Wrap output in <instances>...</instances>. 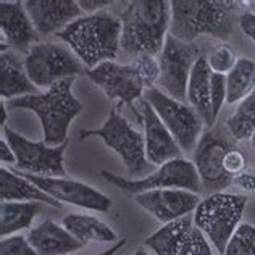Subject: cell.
<instances>
[{
	"label": "cell",
	"mask_w": 255,
	"mask_h": 255,
	"mask_svg": "<svg viewBox=\"0 0 255 255\" xmlns=\"http://www.w3.org/2000/svg\"><path fill=\"white\" fill-rule=\"evenodd\" d=\"M113 6V13L122 19V49L128 55H160L170 31V2L132 0L115 2Z\"/></svg>",
	"instance_id": "6da1fadb"
},
{
	"label": "cell",
	"mask_w": 255,
	"mask_h": 255,
	"mask_svg": "<svg viewBox=\"0 0 255 255\" xmlns=\"http://www.w3.org/2000/svg\"><path fill=\"white\" fill-rule=\"evenodd\" d=\"M168 34L192 44L200 36L226 41L239 19V2L233 0H173Z\"/></svg>",
	"instance_id": "7a4b0ae2"
},
{
	"label": "cell",
	"mask_w": 255,
	"mask_h": 255,
	"mask_svg": "<svg viewBox=\"0 0 255 255\" xmlns=\"http://www.w3.org/2000/svg\"><path fill=\"white\" fill-rule=\"evenodd\" d=\"M87 70L113 62L122 49V19L112 11H99L75 19L57 34Z\"/></svg>",
	"instance_id": "3957f363"
},
{
	"label": "cell",
	"mask_w": 255,
	"mask_h": 255,
	"mask_svg": "<svg viewBox=\"0 0 255 255\" xmlns=\"http://www.w3.org/2000/svg\"><path fill=\"white\" fill-rule=\"evenodd\" d=\"M76 78H66L55 83L45 94H32L8 100V109H26L34 112L42 126V140L47 145L57 147L68 142L71 122L83 112L81 102L73 96Z\"/></svg>",
	"instance_id": "277c9868"
},
{
	"label": "cell",
	"mask_w": 255,
	"mask_h": 255,
	"mask_svg": "<svg viewBox=\"0 0 255 255\" xmlns=\"http://www.w3.org/2000/svg\"><path fill=\"white\" fill-rule=\"evenodd\" d=\"M89 137H100L107 147L115 150L123 165L126 166L129 179H140L150 174L153 165L145 155V139L144 134L128 123V120L120 115L118 109L110 112L109 118L102 128L79 132V140Z\"/></svg>",
	"instance_id": "5b68a950"
},
{
	"label": "cell",
	"mask_w": 255,
	"mask_h": 255,
	"mask_svg": "<svg viewBox=\"0 0 255 255\" xmlns=\"http://www.w3.org/2000/svg\"><path fill=\"white\" fill-rule=\"evenodd\" d=\"M247 197L241 194L215 192L200 200L194 212V226L199 228L221 255L225 254L233 233L243 220Z\"/></svg>",
	"instance_id": "8992f818"
},
{
	"label": "cell",
	"mask_w": 255,
	"mask_h": 255,
	"mask_svg": "<svg viewBox=\"0 0 255 255\" xmlns=\"http://www.w3.org/2000/svg\"><path fill=\"white\" fill-rule=\"evenodd\" d=\"M100 176L107 183L117 186L118 189L125 191L126 194H131V196H137V194L155 189H186L194 194H199L202 191L196 165L184 158L171 160V162L162 165L158 170L152 171L140 179L123 178L107 170L100 171Z\"/></svg>",
	"instance_id": "52a82bcc"
},
{
	"label": "cell",
	"mask_w": 255,
	"mask_h": 255,
	"mask_svg": "<svg viewBox=\"0 0 255 255\" xmlns=\"http://www.w3.org/2000/svg\"><path fill=\"white\" fill-rule=\"evenodd\" d=\"M234 139L218 126L210 128L200 136L194 149V165L199 173L202 191L210 194L223 192L234 183V178L225 170V158L234 149Z\"/></svg>",
	"instance_id": "ba28073f"
},
{
	"label": "cell",
	"mask_w": 255,
	"mask_h": 255,
	"mask_svg": "<svg viewBox=\"0 0 255 255\" xmlns=\"http://www.w3.org/2000/svg\"><path fill=\"white\" fill-rule=\"evenodd\" d=\"M24 70L36 87H52L66 78L83 75L84 68L75 52L52 42L36 44L24 58Z\"/></svg>",
	"instance_id": "9c48e42d"
},
{
	"label": "cell",
	"mask_w": 255,
	"mask_h": 255,
	"mask_svg": "<svg viewBox=\"0 0 255 255\" xmlns=\"http://www.w3.org/2000/svg\"><path fill=\"white\" fill-rule=\"evenodd\" d=\"M144 99L152 105L163 125L168 128L181 150L189 152L196 149L204 123L192 107L166 96L158 87L147 89L144 92Z\"/></svg>",
	"instance_id": "30bf717a"
},
{
	"label": "cell",
	"mask_w": 255,
	"mask_h": 255,
	"mask_svg": "<svg viewBox=\"0 0 255 255\" xmlns=\"http://www.w3.org/2000/svg\"><path fill=\"white\" fill-rule=\"evenodd\" d=\"M200 55L202 53L197 45L178 41L171 34L166 36L165 45L158 55L160 78L157 86L160 91L179 102L186 100L191 71Z\"/></svg>",
	"instance_id": "8fae6325"
},
{
	"label": "cell",
	"mask_w": 255,
	"mask_h": 255,
	"mask_svg": "<svg viewBox=\"0 0 255 255\" xmlns=\"http://www.w3.org/2000/svg\"><path fill=\"white\" fill-rule=\"evenodd\" d=\"M3 137L15 152L16 157V170L39 176H57L66 178V171L63 166V155L68 147V142L62 145L52 147L47 145L44 140L32 142L26 139L19 132L3 126Z\"/></svg>",
	"instance_id": "7c38bea8"
},
{
	"label": "cell",
	"mask_w": 255,
	"mask_h": 255,
	"mask_svg": "<svg viewBox=\"0 0 255 255\" xmlns=\"http://www.w3.org/2000/svg\"><path fill=\"white\" fill-rule=\"evenodd\" d=\"M87 78L94 84L102 87L105 96L112 102L120 105H129L137 99L144 97L145 84L140 78L139 71L132 63L122 65L115 62H104L92 70H86Z\"/></svg>",
	"instance_id": "4fadbf2b"
},
{
	"label": "cell",
	"mask_w": 255,
	"mask_h": 255,
	"mask_svg": "<svg viewBox=\"0 0 255 255\" xmlns=\"http://www.w3.org/2000/svg\"><path fill=\"white\" fill-rule=\"evenodd\" d=\"M19 173L58 202L71 204L94 212H109L112 209V199L109 196L94 189L89 184L81 183V181L57 176H39V174H29L23 171Z\"/></svg>",
	"instance_id": "5bb4252c"
},
{
	"label": "cell",
	"mask_w": 255,
	"mask_h": 255,
	"mask_svg": "<svg viewBox=\"0 0 255 255\" xmlns=\"http://www.w3.org/2000/svg\"><path fill=\"white\" fill-rule=\"evenodd\" d=\"M134 200L165 225L196 212L202 199L199 197V194L186 189H155L137 194L134 196Z\"/></svg>",
	"instance_id": "9a60e30c"
},
{
	"label": "cell",
	"mask_w": 255,
	"mask_h": 255,
	"mask_svg": "<svg viewBox=\"0 0 255 255\" xmlns=\"http://www.w3.org/2000/svg\"><path fill=\"white\" fill-rule=\"evenodd\" d=\"M140 122L144 125L145 155L153 166H162L171 160L181 158L183 152L176 139L144 97L140 99Z\"/></svg>",
	"instance_id": "2e32d148"
},
{
	"label": "cell",
	"mask_w": 255,
	"mask_h": 255,
	"mask_svg": "<svg viewBox=\"0 0 255 255\" xmlns=\"http://www.w3.org/2000/svg\"><path fill=\"white\" fill-rule=\"evenodd\" d=\"M0 28H2V53L6 52V44L28 55L37 44L39 32L36 31L26 8L19 2L0 3Z\"/></svg>",
	"instance_id": "e0dca14e"
},
{
	"label": "cell",
	"mask_w": 255,
	"mask_h": 255,
	"mask_svg": "<svg viewBox=\"0 0 255 255\" xmlns=\"http://www.w3.org/2000/svg\"><path fill=\"white\" fill-rule=\"evenodd\" d=\"M23 5L39 36L58 34L83 15L75 0H28Z\"/></svg>",
	"instance_id": "ac0fdd59"
},
{
	"label": "cell",
	"mask_w": 255,
	"mask_h": 255,
	"mask_svg": "<svg viewBox=\"0 0 255 255\" xmlns=\"http://www.w3.org/2000/svg\"><path fill=\"white\" fill-rule=\"evenodd\" d=\"M28 241L39 255H66L81 251L86 246L65 226H60L52 220H45L32 228L28 234Z\"/></svg>",
	"instance_id": "d6986e66"
},
{
	"label": "cell",
	"mask_w": 255,
	"mask_h": 255,
	"mask_svg": "<svg viewBox=\"0 0 255 255\" xmlns=\"http://www.w3.org/2000/svg\"><path fill=\"white\" fill-rule=\"evenodd\" d=\"M210 79L212 70L207 63V57L200 55L189 76V84H187V100L197 115L202 120V123L209 128L215 126V117L212 113V97H210Z\"/></svg>",
	"instance_id": "ffe728a7"
},
{
	"label": "cell",
	"mask_w": 255,
	"mask_h": 255,
	"mask_svg": "<svg viewBox=\"0 0 255 255\" xmlns=\"http://www.w3.org/2000/svg\"><path fill=\"white\" fill-rule=\"evenodd\" d=\"M0 200L2 202H39L58 209L60 202L45 194L18 170H0Z\"/></svg>",
	"instance_id": "44dd1931"
},
{
	"label": "cell",
	"mask_w": 255,
	"mask_h": 255,
	"mask_svg": "<svg viewBox=\"0 0 255 255\" xmlns=\"http://www.w3.org/2000/svg\"><path fill=\"white\" fill-rule=\"evenodd\" d=\"M37 87L32 84L28 73L21 63L10 52L0 55V96L3 100H13L23 96L37 94Z\"/></svg>",
	"instance_id": "7402d4cb"
},
{
	"label": "cell",
	"mask_w": 255,
	"mask_h": 255,
	"mask_svg": "<svg viewBox=\"0 0 255 255\" xmlns=\"http://www.w3.org/2000/svg\"><path fill=\"white\" fill-rule=\"evenodd\" d=\"M194 228V221L189 217L170 221L150 234L144 244L155 255H179L181 247Z\"/></svg>",
	"instance_id": "603a6c76"
},
{
	"label": "cell",
	"mask_w": 255,
	"mask_h": 255,
	"mask_svg": "<svg viewBox=\"0 0 255 255\" xmlns=\"http://www.w3.org/2000/svg\"><path fill=\"white\" fill-rule=\"evenodd\" d=\"M63 226L83 244L115 243L117 233L96 217L83 213H70L63 218Z\"/></svg>",
	"instance_id": "cb8c5ba5"
},
{
	"label": "cell",
	"mask_w": 255,
	"mask_h": 255,
	"mask_svg": "<svg viewBox=\"0 0 255 255\" xmlns=\"http://www.w3.org/2000/svg\"><path fill=\"white\" fill-rule=\"evenodd\" d=\"M39 210H41L39 202H2L0 205L2 238H8L18 231L28 230Z\"/></svg>",
	"instance_id": "d4e9b609"
},
{
	"label": "cell",
	"mask_w": 255,
	"mask_h": 255,
	"mask_svg": "<svg viewBox=\"0 0 255 255\" xmlns=\"http://www.w3.org/2000/svg\"><path fill=\"white\" fill-rule=\"evenodd\" d=\"M255 91V62L247 57L238 58L226 75V102L236 104Z\"/></svg>",
	"instance_id": "484cf974"
},
{
	"label": "cell",
	"mask_w": 255,
	"mask_h": 255,
	"mask_svg": "<svg viewBox=\"0 0 255 255\" xmlns=\"http://www.w3.org/2000/svg\"><path fill=\"white\" fill-rule=\"evenodd\" d=\"M226 128L234 140H251L255 132V91L241 100L236 112L226 120Z\"/></svg>",
	"instance_id": "4316f807"
},
{
	"label": "cell",
	"mask_w": 255,
	"mask_h": 255,
	"mask_svg": "<svg viewBox=\"0 0 255 255\" xmlns=\"http://www.w3.org/2000/svg\"><path fill=\"white\" fill-rule=\"evenodd\" d=\"M223 255H255V226L241 223L233 233Z\"/></svg>",
	"instance_id": "83f0119b"
},
{
	"label": "cell",
	"mask_w": 255,
	"mask_h": 255,
	"mask_svg": "<svg viewBox=\"0 0 255 255\" xmlns=\"http://www.w3.org/2000/svg\"><path fill=\"white\" fill-rule=\"evenodd\" d=\"M236 62L238 58L230 44H220L213 47V50L207 55V63H209L212 73H217V75L226 76L236 65Z\"/></svg>",
	"instance_id": "f1b7e54d"
},
{
	"label": "cell",
	"mask_w": 255,
	"mask_h": 255,
	"mask_svg": "<svg viewBox=\"0 0 255 255\" xmlns=\"http://www.w3.org/2000/svg\"><path fill=\"white\" fill-rule=\"evenodd\" d=\"M132 65L136 66L140 78H142L145 89L155 87V84L158 83V78H160V65H158V60H155V57L139 55L134 58Z\"/></svg>",
	"instance_id": "f546056e"
},
{
	"label": "cell",
	"mask_w": 255,
	"mask_h": 255,
	"mask_svg": "<svg viewBox=\"0 0 255 255\" xmlns=\"http://www.w3.org/2000/svg\"><path fill=\"white\" fill-rule=\"evenodd\" d=\"M179 255H213L210 241L205 238V234L199 228L194 226L181 247Z\"/></svg>",
	"instance_id": "4dcf8cb0"
},
{
	"label": "cell",
	"mask_w": 255,
	"mask_h": 255,
	"mask_svg": "<svg viewBox=\"0 0 255 255\" xmlns=\"http://www.w3.org/2000/svg\"><path fill=\"white\" fill-rule=\"evenodd\" d=\"M0 255H39L28 238L13 234L0 241Z\"/></svg>",
	"instance_id": "1f68e13d"
},
{
	"label": "cell",
	"mask_w": 255,
	"mask_h": 255,
	"mask_svg": "<svg viewBox=\"0 0 255 255\" xmlns=\"http://www.w3.org/2000/svg\"><path fill=\"white\" fill-rule=\"evenodd\" d=\"M210 97H212V113L217 120L221 107L226 102V76L212 73L210 79Z\"/></svg>",
	"instance_id": "d6a6232c"
},
{
	"label": "cell",
	"mask_w": 255,
	"mask_h": 255,
	"mask_svg": "<svg viewBox=\"0 0 255 255\" xmlns=\"http://www.w3.org/2000/svg\"><path fill=\"white\" fill-rule=\"evenodd\" d=\"M247 166V157L244 155L243 150H239L238 147H234L233 150L228 152V155L225 158V170L231 174L233 178H236L239 173H243Z\"/></svg>",
	"instance_id": "836d02e7"
},
{
	"label": "cell",
	"mask_w": 255,
	"mask_h": 255,
	"mask_svg": "<svg viewBox=\"0 0 255 255\" xmlns=\"http://www.w3.org/2000/svg\"><path fill=\"white\" fill-rule=\"evenodd\" d=\"M239 186L241 189H244L251 194H255V170L254 168H246L243 173H239L236 178H234V183Z\"/></svg>",
	"instance_id": "e575fe53"
},
{
	"label": "cell",
	"mask_w": 255,
	"mask_h": 255,
	"mask_svg": "<svg viewBox=\"0 0 255 255\" xmlns=\"http://www.w3.org/2000/svg\"><path fill=\"white\" fill-rule=\"evenodd\" d=\"M112 0H78L79 8L83 11H87L89 15H94V13L104 11L107 6H113Z\"/></svg>",
	"instance_id": "d590c367"
},
{
	"label": "cell",
	"mask_w": 255,
	"mask_h": 255,
	"mask_svg": "<svg viewBox=\"0 0 255 255\" xmlns=\"http://www.w3.org/2000/svg\"><path fill=\"white\" fill-rule=\"evenodd\" d=\"M239 24H241V28H243L244 34L255 44V13L244 11L243 15L239 16Z\"/></svg>",
	"instance_id": "8d00e7d4"
},
{
	"label": "cell",
	"mask_w": 255,
	"mask_h": 255,
	"mask_svg": "<svg viewBox=\"0 0 255 255\" xmlns=\"http://www.w3.org/2000/svg\"><path fill=\"white\" fill-rule=\"evenodd\" d=\"M0 160L3 163H16V157H15V152L10 147V144L6 142V139L2 137L0 139Z\"/></svg>",
	"instance_id": "74e56055"
},
{
	"label": "cell",
	"mask_w": 255,
	"mask_h": 255,
	"mask_svg": "<svg viewBox=\"0 0 255 255\" xmlns=\"http://www.w3.org/2000/svg\"><path fill=\"white\" fill-rule=\"evenodd\" d=\"M126 243H128L126 239H122V241H118L117 244H113L112 247H109V249H107V251L99 252V254H96V255H115L120 249H122V247H125V246H126Z\"/></svg>",
	"instance_id": "f35d334b"
},
{
	"label": "cell",
	"mask_w": 255,
	"mask_h": 255,
	"mask_svg": "<svg viewBox=\"0 0 255 255\" xmlns=\"http://www.w3.org/2000/svg\"><path fill=\"white\" fill-rule=\"evenodd\" d=\"M132 255H150L149 252H147L145 249H142V247H139V249L136 251V252H134Z\"/></svg>",
	"instance_id": "ab89813d"
},
{
	"label": "cell",
	"mask_w": 255,
	"mask_h": 255,
	"mask_svg": "<svg viewBox=\"0 0 255 255\" xmlns=\"http://www.w3.org/2000/svg\"><path fill=\"white\" fill-rule=\"evenodd\" d=\"M251 145H252V149H255V132L252 134V137H251Z\"/></svg>",
	"instance_id": "60d3db41"
}]
</instances>
